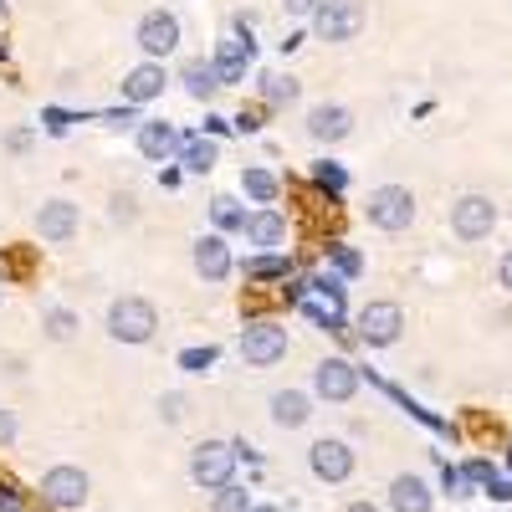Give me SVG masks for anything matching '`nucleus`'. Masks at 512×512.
I'll return each mask as SVG.
<instances>
[{
  "label": "nucleus",
  "instance_id": "obj_1",
  "mask_svg": "<svg viewBox=\"0 0 512 512\" xmlns=\"http://www.w3.org/2000/svg\"><path fill=\"white\" fill-rule=\"evenodd\" d=\"M364 216H369V226H379V231H410V221H415V195L405 190V185H379V190H369V200H364Z\"/></svg>",
  "mask_w": 512,
  "mask_h": 512
},
{
  "label": "nucleus",
  "instance_id": "obj_2",
  "mask_svg": "<svg viewBox=\"0 0 512 512\" xmlns=\"http://www.w3.org/2000/svg\"><path fill=\"white\" fill-rule=\"evenodd\" d=\"M369 21V6L364 0H323L313 11V36L318 41H354Z\"/></svg>",
  "mask_w": 512,
  "mask_h": 512
},
{
  "label": "nucleus",
  "instance_id": "obj_3",
  "mask_svg": "<svg viewBox=\"0 0 512 512\" xmlns=\"http://www.w3.org/2000/svg\"><path fill=\"white\" fill-rule=\"evenodd\" d=\"M159 328V313L154 303H144V297H118V303L108 308V333L118 338V344H149Z\"/></svg>",
  "mask_w": 512,
  "mask_h": 512
},
{
  "label": "nucleus",
  "instance_id": "obj_4",
  "mask_svg": "<svg viewBox=\"0 0 512 512\" xmlns=\"http://www.w3.org/2000/svg\"><path fill=\"white\" fill-rule=\"evenodd\" d=\"M241 359L256 364V369H267L277 359H287V328L277 318H256L241 328Z\"/></svg>",
  "mask_w": 512,
  "mask_h": 512
},
{
  "label": "nucleus",
  "instance_id": "obj_5",
  "mask_svg": "<svg viewBox=\"0 0 512 512\" xmlns=\"http://www.w3.org/2000/svg\"><path fill=\"white\" fill-rule=\"evenodd\" d=\"M231 472H236L231 441H200V446L190 451V477H195V487L221 492V487H231Z\"/></svg>",
  "mask_w": 512,
  "mask_h": 512
},
{
  "label": "nucleus",
  "instance_id": "obj_6",
  "mask_svg": "<svg viewBox=\"0 0 512 512\" xmlns=\"http://www.w3.org/2000/svg\"><path fill=\"white\" fill-rule=\"evenodd\" d=\"M451 231H456L461 241H487V236L497 231V205H492V195H461V200L451 205Z\"/></svg>",
  "mask_w": 512,
  "mask_h": 512
},
{
  "label": "nucleus",
  "instance_id": "obj_7",
  "mask_svg": "<svg viewBox=\"0 0 512 512\" xmlns=\"http://www.w3.org/2000/svg\"><path fill=\"white\" fill-rule=\"evenodd\" d=\"M88 472L82 466H52L47 477H41V502H52L57 512H77L82 502H88Z\"/></svg>",
  "mask_w": 512,
  "mask_h": 512
},
{
  "label": "nucleus",
  "instance_id": "obj_8",
  "mask_svg": "<svg viewBox=\"0 0 512 512\" xmlns=\"http://www.w3.org/2000/svg\"><path fill=\"white\" fill-rule=\"evenodd\" d=\"M313 395L328 405H349L359 395V369L349 359H318L313 369Z\"/></svg>",
  "mask_w": 512,
  "mask_h": 512
},
{
  "label": "nucleus",
  "instance_id": "obj_9",
  "mask_svg": "<svg viewBox=\"0 0 512 512\" xmlns=\"http://www.w3.org/2000/svg\"><path fill=\"white\" fill-rule=\"evenodd\" d=\"M134 41L144 47V57H149V62L169 57V52L180 47V16H175V11H149V16L139 21Z\"/></svg>",
  "mask_w": 512,
  "mask_h": 512
},
{
  "label": "nucleus",
  "instance_id": "obj_10",
  "mask_svg": "<svg viewBox=\"0 0 512 512\" xmlns=\"http://www.w3.org/2000/svg\"><path fill=\"white\" fill-rule=\"evenodd\" d=\"M308 466H313L318 482H349L354 477V446L338 441V436H323V441H313Z\"/></svg>",
  "mask_w": 512,
  "mask_h": 512
},
{
  "label": "nucleus",
  "instance_id": "obj_11",
  "mask_svg": "<svg viewBox=\"0 0 512 512\" xmlns=\"http://www.w3.org/2000/svg\"><path fill=\"white\" fill-rule=\"evenodd\" d=\"M354 328H359V338H364L369 349H384V344H395V338H400L405 313H400V303H369V308L354 318Z\"/></svg>",
  "mask_w": 512,
  "mask_h": 512
},
{
  "label": "nucleus",
  "instance_id": "obj_12",
  "mask_svg": "<svg viewBox=\"0 0 512 512\" xmlns=\"http://www.w3.org/2000/svg\"><path fill=\"white\" fill-rule=\"evenodd\" d=\"M251 62H256V41H251V36H226L221 47H216V57H210V67H216V82H221V88L241 82Z\"/></svg>",
  "mask_w": 512,
  "mask_h": 512
},
{
  "label": "nucleus",
  "instance_id": "obj_13",
  "mask_svg": "<svg viewBox=\"0 0 512 512\" xmlns=\"http://www.w3.org/2000/svg\"><path fill=\"white\" fill-rule=\"evenodd\" d=\"M308 134H313L318 144L349 139V134H354V113H349L344 103H318V108L308 113Z\"/></svg>",
  "mask_w": 512,
  "mask_h": 512
},
{
  "label": "nucleus",
  "instance_id": "obj_14",
  "mask_svg": "<svg viewBox=\"0 0 512 512\" xmlns=\"http://www.w3.org/2000/svg\"><path fill=\"white\" fill-rule=\"evenodd\" d=\"M190 256H195V272H200L205 282H226V277L236 272V262H231V246H226V236H200Z\"/></svg>",
  "mask_w": 512,
  "mask_h": 512
},
{
  "label": "nucleus",
  "instance_id": "obj_15",
  "mask_svg": "<svg viewBox=\"0 0 512 512\" xmlns=\"http://www.w3.org/2000/svg\"><path fill=\"white\" fill-rule=\"evenodd\" d=\"M164 62H139L134 72H123V103L139 108V103H154L164 93Z\"/></svg>",
  "mask_w": 512,
  "mask_h": 512
},
{
  "label": "nucleus",
  "instance_id": "obj_16",
  "mask_svg": "<svg viewBox=\"0 0 512 512\" xmlns=\"http://www.w3.org/2000/svg\"><path fill=\"white\" fill-rule=\"evenodd\" d=\"M36 231H41V241H52V246L72 241L77 236V205L72 200H47L36 210Z\"/></svg>",
  "mask_w": 512,
  "mask_h": 512
},
{
  "label": "nucleus",
  "instance_id": "obj_17",
  "mask_svg": "<svg viewBox=\"0 0 512 512\" xmlns=\"http://www.w3.org/2000/svg\"><path fill=\"white\" fill-rule=\"evenodd\" d=\"M134 144H139V154L154 159V164H164L169 154H180V134H175V123H164V118H144Z\"/></svg>",
  "mask_w": 512,
  "mask_h": 512
},
{
  "label": "nucleus",
  "instance_id": "obj_18",
  "mask_svg": "<svg viewBox=\"0 0 512 512\" xmlns=\"http://www.w3.org/2000/svg\"><path fill=\"white\" fill-rule=\"evenodd\" d=\"M431 502H436V492L425 487L415 472H400V477L390 482V507H395V512H431Z\"/></svg>",
  "mask_w": 512,
  "mask_h": 512
},
{
  "label": "nucleus",
  "instance_id": "obj_19",
  "mask_svg": "<svg viewBox=\"0 0 512 512\" xmlns=\"http://www.w3.org/2000/svg\"><path fill=\"white\" fill-rule=\"evenodd\" d=\"M216 159H221L216 139H205V134H180V164L190 169V175H210V169H216Z\"/></svg>",
  "mask_w": 512,
  "mask_h": 512
},
{
  "label": "nucleus",
  "instance_id": "obj_20",
  "mask_svg": "<svg viewBox=\"0 0 512 512\" xmlns=\"http://www.w3.org/2000/svg\"><path fill=\"white\" fill-rule=\"evenodd\" d=\"M308 415H313V400H308L303 390H277V395H272V420L282 425V431L308 425Z\"/></svg>",
  "mask_w": 512,
  "mask_h": 512
},
{
  "label": "nucleus",
  "instance_id": "obj_21",
  "mask_svg": "<svg viewBox=\"0 0 512 512\" xmlns=\"http://www.w3.org/2000/svg\"><path fill=\"white\" fill-rule=\"evenodd\" d=\"M246 241L251 246H282L287 241V221L277 216L272 205H262L256 216H246Z\"/></svg>",
  "mask_w": 512,
  "mask_h": 512
},
{
  "label": "nucleus",
  "instance_id": "obj_22",
  "mask_svg": "<svg viewBox=\"0 0 512 512\" xmlns=\"http://www.w3.org/2000/svg\"><path fill=\"white\" fill-rule=\"evenodd\" d=\"M256 88H262V103L267 108H287V103H297L303 82H297L292 72H262V77H256Z\"/></svg>",
  "mask_w": 512,
  "mask_h": 512
},
{
  "label": "nucleus",
  "instance_id": "obj_23",
  "mask_svg": "<svg viewBox=\"0 0 512 512\" xmlns=\"http://www.w3.org/2000/svg\"><path fill=\"white\" fill-rule=\"evenodd\" d=\"M180 82H185V93H190V98H200V103L221 88V82H216V67H210L205 57H190V62H185V72H180Z\"/></svg>",
  "mask_w": 512,
  "mask_h": 512
},
{
  "label": "nucleus",
  "instance_id": "obj_24",
  "mask_svg": "<svg viewBox=\"0 0 512 512\" xmlns=\"http://www.w3.org/2000/svg\"><path fill=\"white\" fill-rule=\"evenodd\" d=\"M287 272H292V262L277 256V251H262V256H251V262H246L251 282H287Z\"/></svg>",
  "mask_w": 512,
  "mask_h": 512
},
{
  "label": "nucleus",
  "instance_id": "obj_25",
  "mask_svg": "<svg viewBox=\"0 0 512 512\" xmlns=\"http://www.w3.org/2000/svg\"><path fill=\"white\" fill-rule=\"evenodd\" d=\"M241 190L256 200V205H272L277 200V175H272V169H241Z\"/></svg>",
  "mask_w": 512,
  "mask_h": 512
},
{
  "label": "nucleus",
  "instance_id": "obj_26",
  "mask_svg": "<svg viewBox=\"0 0 512 512\" xmlns=\"http://www.w3.org/2000/svg\"><path fill=\"white\" fill-rule=\"evenodd\" d=\"M313 185L328 190V195H344V190H349V169L338 164V159H318V164H313Z\"/></svg>",
  "mask_w": 512,
  "mask_h": 512
},
{
  "label": "nucleus",
  "instance_id": "obj_27",
  "mask_svg": "<svg viewBox=\"0 0 512 512\" xmlns=\"http://www.w3.org/2000/svg\"><path fill=\"white\" fill-rule=\"evenodd\" d=\"M210 221H216L221 231H246V210H241V200L216 195V200H210Z\"/></svg>",
  "mask_w": 512,
  "mask_h": 512
},
{
  "label": "nucleus",
  "instance_id": "obj_28",
  "mask_svg": "<svg viewBox=\"0 0 512 512\" xmlns=\"http://www.w3.org/2000/svg\"><path fill=\"white\" fill-rule=\"evenodd\" d=\"M41 328H47L52 344H67V338L77 333V313L72 308H47V313H41Z\"/></svg>",
  "mask_w": 512,
  "mask_h": 512
},
{
  "label": "nucleus",
  "instance_id": "obj_29",
  "mask_svg": "<svg viewBox=\"0 0 512 512\" xmlns=\"http://www.w3.org/2000/svg\"><path fill=\"white\" fill-rule=\"evenodd\" d=\"M328 262H333L338 282H344V277H359V272H364V256H359L354 246H328Z\"/></svg>",
  "mask_w": 512,
  "mask_h": 512
},
{
  "label": "nucleus",
  "instance_id": "obj_30",
  "mask_svg": "<svg viewBox=\"0 0 512 512\" xmlns=\"http://www.w3.org/2000/svg\"><path fill=\"white\" fill-rule=\"evenodd\" d=\"M251 507H256V502H251V492H246V487H236V482H231V487H221V492H216V502H210V512H251Z\"/></svg>",
  "mask_w": 512,
  "mask_h": 512
},
{
  "label": "nucleus",
  "instance_id": "obj_31",
  "mask_svg": "<svg viewBox=\"0 0 512 512\" xmlns=\"http://www.w3.org/2000/svg\"><path fill=\"white\" fill-rule=\"evenodd\" d=\"M210 364H216V344H205V349H200V344H195V349H180V369H185V374H205Z\"/></svg>",
  "mask_w": 512,
  "mask_h": 512
},
{
  "label": "nucleus",
  "instance_id": "obj_32",
  "mask_svg": "<svg viewBox=\"0 0 512 512\" xmlns=\"http://www.w3.org/2000/svg\"><path fill=\"white\" fill-rule=\"evenodd\" d=\"M441 487H446V497H472V482H466V472L461 466H441Z\"/></svg>",
  "mask_w": 512,
  "mask_h": 512
},
{
  "label": "nucleus",
  "instance_id": "obj_33",
  "mask_svg": "<svg viewBox=\"0 0 512 512\" xmlns=\"http://www.w3.org/2000/svg\"><path fill=\"white\" fill-rule=\"evenodd\" d=\"M41 123H47V134H52V139H62L67 128H72V113H67V108H47V113H41Z\"/></svg>",
  "mask_w": 512,
  "mask_h": 512
},
{
  "label": "nucleus",
  "instance_id": "obj_34",
  "mask_svg": "<svg viewBox=\"0 0 512 512\" xmlns=\"http://www.w3.org/2000/svg\"><path fill=\"white\" fill-rule=\"evenodd\" d=\"M159 415H164L169 425H175V420L185 415V400H180V395H164V400H159Z\"/></svg>",
  "mask_w": 512,
  "mask_h": 512
},
{
  "label": "nucleus",
  "instance_id": "obj_35",
  "mask_svg": "<svg viewBox=\"0 0 512 512\" xmlns=\"http://www.w3.org/2000/svg\"><path fill=\"white\" fill-rule=\"evenodd\" d=\"M318 6H323V0H282V11H287V16H313Z\"/></svg>",
  "mask_w": 512,
  "mask_h": 512
},
{
  "label": "nucleus",
  "instance_id": "obj_36",
  "mask_svg": "<svg viewBox=\"0 0 512 512\" xmlns=\"http://www.w3.org/2000/svg\"><path fill=\"white\" fill-rule=\"evenodd\" d=\"M11 441H16V415L0 410V446H11Z\"/></svg>",
  "mask_w": 512,
  "mask_h": 512
},
{
  "label": "nucleus",
  "instance_id": "obj_37",
  "mask_svg": "<svg viewBox=\"0 0 512 512\" xmlns=\"http://www.w3.org/2000/svg\"><path fill=\"white\" fill-rule=\"evenodd\" d=\"M487 497H497V502H512V482L492 477V482H487Z\"/></svg>",
  "mask_w": 512,
  "mask_h": 512
},
{
  "label": "nucleus",
  "instance_id": "obj_38",
  "mask_svg": "<svg viewBox=\"0 0 512 512\" xmlns=\"http://www.w3.org/2000/svg\"><path fill=\"white\" fill-rule=\"evenodd\" d=\"M497 282H502V287H507V292H512V251H507V256H502V262H497Z\"/></svg>",
  "mask_w": 512,
  "mask_h": 512
},
{
  "label": "nucleus",
  "instance_id": "obj_39",
  "mask_svg": "<svg viewBox=\"0 0 512 512\" xmlns=\"http://www.w3.org/2000/svg\"><path fill=\"white\" fill-rule=\"evenodd\" d=\"M205 128H210V134H231V118H216V113H210Z\"/></svg>",
  "mask_w": 512,
  "mask_h": 512
},
{
  "label": "nucleus",
  "instance_id": "obj_40",
  "mask_svg": "<svg viewBox=\"0 0 512 512\" xmlns=\"http://www.w3.org/2000/svg\"><path fill=\"white\" fill-rule=\"evenodd\" d=\"M344 512H384V507H374V502H349Z\"/></svg>",
  "mask_w": 512,
  "mask_h": 512
},
{
  "label": "nucleus",
  "instance_id": "obj_41",
  "mask_svg": "<svg viewBox=\"0 0 512 512\" xmlns=\"http://www.w3.org/2000/svg\"><path fill=\"white\" fill-rule=\"evenodd\" d=\"M251 512H282V507H272V502H262V507H251Z\"/></svg>",
  "mask_w": 512,
  "mask_h": 512
},
{
  "label": "nucleus",
  "instance_id": "obj_42",
  "mask_svg": "<svg viewBox=\"0 0 512 512\" xmlns=\"http://www.w3.org/2000/svg\"><path fill=\"white\" fill-rule=\"evenodd\" d=\"M507 466H512V446H507Z\"/></svg>",
  "mask_w": 512,
  "mask_h": 512
},
{
  "label": "nucleus",
  "instance_id": "obj_43",
  "mask_svg": "<svg viewBox=\"0 0 512 512\" xmlns=\"http://www.w3.org/2000/svg\"><path fill=\"white\" fill-rule=\"evenodd\" d=\"M0 11H6V0H0Z\"/></svg>",
  "mask_w": 512,
  "mask_h": 512
}]
</instances>
